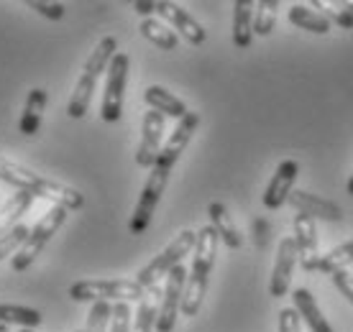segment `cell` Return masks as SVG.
<instances>
[{
  "mask_svg": "<svg viewBox=\"0 0 353 332\" xmlns=\"http://www.w3.org/2000/svg\"><path fill=\"white\" fill-rule=\"evenodd\" d=\"M46 100H49V92L44 87H34L28 92L26 105H23V115L18 121V131L23 133V136H36L39 133L41 121H44Z\"/></svg>",
  "mask_w": 353,
  "mask_h": 332,
  "instance_id": "obj_18",
  "label": "cell"
},
{
  "mask_svg": "<svg viewBox=\"0 0 353 332\" xmlns=\"http://www.w3.org/2000/svg\"><path fill=\"white\" fill-rule=\"evenodd\" d=\"M276 13H279V0H259L256 10H254V34H272L276 26Z\"/></svg>",
  "mask_w": 353,
  "mask_h": 332,
  "instance_id": "obj_27",
  "label": "cell"
},
{
  "mask_svg": "<svg viewBox=\"0 0 353 332\" xmlns=\"http://www.w3.org/2000/svg\"><path fill=\"white\" fill-rule=\"evenodd\" d=\"M348 194L353 197V174H351V179H348Z\"/></svg>",
  "mask_w": 353,
  "mask_h": 332,
  "instance_id": "obj_36",
  "label": "cell"
},
{
  "mask_svg": "<svg viewBox=\"0 0 353 332\" xmlns=\"http://www.w3.org/2000/svg\"><path fill=\"white\" fill-rule=\"evenodd\" d=\"M297 174H300V164L294 158H287V161L276 166V172L272 174V179H269L264 189V207L279 210L284 202L290 200L294 182H297Z\"/></svg>",
  "mask_w": 353,
  "mask_h": 332,
  "instance_id": "obj_13",
  "label": "cell"
},
{
  "mask_svg": "<svg viewBox=\"0 0 353 332\" xmlns=\"http://www.w3.org/2000/svg\"><path fill=\"white\" fill-rule=\"evenodd\" d=\"M74 332H85V330H74Z\"/></svg>",
  "mask_w": 353,
  "mask_h": 332,
  "instance_id": "obj_39",
  "label": "cell"
},
{
  "mask_svg": "<svg viewBox=\"0 0 353 332\" xmlns=\"http://www.w3.org/2000/svg\"><path fill=\"white\" fill-rule=\"evenodd\" d=\"M187 284V269L179 263L176 269H172L161 291V304H159V317H157V332H172L176 324V315L182 309V294H185Z\"/></svg>",
  "mask_w": 353,
  "mask_h": 332,
  "instance_id": "obj_8",
  "label": "cell"
},
{
  "mask_svg": "<svg viewBox=\"0 0 353 332\" xmlns=\"http://www.w3.org/2000/svg\"><path fill=\"white\" fill-rule=\"evenodd\" d=\"M28 233H31V230H28L26 225H21V222H18L16 227H10L8 233H3V236H0V261L8 258V256L10 258L16 256L18 251H21V245L26 243Z\"/></svg>",
  "mask_w": 353,
  "mask_h": 332,
  "instance_id": "obj_29",
  "label": "cell"
},
{
  "mask_svg": "<svg viewBox=\"0 0 353 332\" xmlns=\"http://www.w3.org/2000/svg\"><path fill=\"white\" fill-rule=\"evenodd\" d=\"M115 54H118V41H115L113 36L100 39V44L92 49L90 59L85 61V70H82L80 79L74 85V92L70 97V105H67L70 118L80 121V118L88 115L90 100H92V92L97 87V79H100L103 72H108V64H110V59H113Z\"/></svg>",
  "mask_w": 353,
  "mask_h": 332,
  "instance_id": "obj_3",
  "label": "cell"
},
{
  "mask_svg": "<svg viewBox=\"0 0 353 332\" xmlns=\"http://www.w3.org/2000/svg\"><path fill=\"white\" fill-rule=\"evenodd\" d=\"M31 202H34V194L31 192H16L3 207H0V236L8 233L10 227L18 225V220L28 212Z\"/></svg>",
  "mask_w": 353,
  "mask_h": 332,
  "instance_id": "obj_23",
  "label": "cell"
},
{
  "mask_svg": "<svg viewBox=\"0 0 353 332\" xmlns=\"http://www.w3.org/2000/svg\"><path fill=\"white\" fill-rule=\"evenodd\" d=\"M197 125H200V115L190 110L182 121L176 123L174 131L169 133V141L161 146L157 164L151 166L149 179L143 184L141 194H139V202H136V210H133V215H131V222H128V230H131L133 236H141L143 230L149 227L151 218H154V210H157L161 194L167 189L169 174H172L174 164L179 161V156H182V151L190 146V141H192L194 131H197Z\"/></svg>",
  "mask_w": 353,
  "mask_h": 332,
  "instance_id": "obj_1",
  "label": "cell"
},
{
  "mask_svg": "<svg viewBox=\"0 0 353 332\" xmlns=\"http://www.w3.org/2000/svg\"><path fill=\"white\" fill-rule=\"evenodd\" d=\"M131 307L128 302H115L113 304V320H110V332H131Z\"/></svg>",
  "mask_w": 353,
  "mask_h": 332,
  "instance_id": "obj_31",
  "label": "cell"
},
{
  "mask_svg": "<svg viewBox=\"0 0 353 332\" xmlns=\"http://www.w3.org/2000/svg\"><path fill=\"white\" fill-rule=\"evenodd\" d=\"M348 263H353V238L351 240H345V243L336 245V248L327 251V253H320L318 263H315V271L333 273V271L345 269Z\"/></svg>",
  "mask_w": 353,
  "mask_h": 332,
  "instance_id": "obj_26",
  "label": "cell"
},
{
  "mask_svg": "<svg viewBox=\"0 0 353 332\" xmlns=\"http://www.w3.org/2000/svg\"><path fill=\"white\" fill-rule=\"evenodd\" d=\"M218 245H221V238L212 230V225H205L203 230L197 233L192 269L187 273L185 294H182V309H179L185 317H194L200 312V307H203L205 291H208V281H210L212 266H215V256H218Z\"/></svg>",
  "mask_w": 353,
  "mask_h": 332,
  "instance_id": "obj_2",
  "label": "cell"
},
{
  "mask_svg": "<svg viewBox=\"0 0 353 332\" xmlns=\"http://www.w3.org/2000/svg\"><path fill=\"white\" fill-rule=\"evenodd\" d=\"M110 320H113V304L110 302H95L92 309H90L85 332H105Z\"/></svg>",
  "mask_w": 353,
  "mask_h": 332,
  "instance_id": "obj_30",
  "label": "cell"
},
{
  "mask_svg": "<svg viewBox=\"0 0 353 332\" xmlns=\"http://www.w3.org/2000/svg\"><path fill=\"white\" fill-rule=\"evenodd\" d=\"M292 207L302 215H307L312 220H327V222H338V220H343V210L338 207L336 202L325 200V197H320V194H310V192H302V189H292L290 200Z\"/></svg>",
  "mask_w": 353,
  "mask_h": 332,
  "instance_id": "obj_14",
  "label": "cell"
},
{
  "mask_svg": "<svg viewBox=\"0 0 353 332\" xmlns=\"http://www.w3.org/2000/svg\"><path fill=\"white\" fill-rule=\"evenodd\" d=\"M164 128H167V118L157 110H149L143 115L141 123V143H139V154H136V164L141 169H151L157 164L161 151V138H164Z\"/></svg>",
  "mask_w": 353,
  "mask_h": 332,
  "instance_id": "obj_11",
  "label": "cell"
},
{
  "mask_svg": "<svg viewBox=\"0 0 353 332\" xmlns=\"http://www.w3.org/2000/svg\"><path fill=\"white\" fill-rule=\"evenodd\" d=\"M300 261L297 256V245H294V238L287 236L279 240L276 245V261H274L272 269V281H269V294L274 299H282L287 297L292 284V273H294V266Z\"/></svg>",
  "mask_w": 353,
  "mask_h": 332,
  "instance_id": "obj_10",
  "label": "cell"
},
{
  "mask_svg": "<svg viewBox=\"0 0 353 332\" xmlns=\"http://www.w3.org/2000/svg\"><path fill=\"white\" fill-rule=\"evenodd\" d=\"M312 8L320 10L323 16L336 23L341 28H353V3H341V6H333V3H325V0H315Z\"/></svg>",
  "mask_w": 353,
  "mask_h": 332,
  "instance_id": "obj_28",
  "label": "cell"
},
{
  "mask_svg": "<svg viewBox=\"0 0 353 332\" xmlns=\"http://www.w3.org/2000/svg\"><path fill=\"white\" fill-rule=\"evenodd\" d=\"M128 67H131V56L125 52H118L113 59H110V64H108L105 92H103V107H100V118L105 123L121 121V115H123Z\"/></svg>",
  "mask_w": 353,
  "mask_h": 332,
  "instance_id": "obj_7",
  "label": "cell"
},
{
  "mask_svg": "<svg viewBox=\"0 0 353 332\" xmlns=\"http://www.w3.org/2000/svg\"><path fill=\"white\" fill-rule=\"evenodd\" d=\"M159 304H161V287L146 289V294L141 297V304L136 309V317L131 322V332H154L157 330V317H159Z\"/></svg>",
  "mask_w": 353,
  "mask_h": 332,
  "instance_id": "obj_21",
  "label": "cell"
},
{
  "mask_svg": "<svg viewBox=\"0 0 353 332\" xmlns=\"http://www.w3.org/2000/svg\"><path fill=\"white\" fill-rule=\"evenodd\" d=\"M143 100H146V105H149L151 110L161 113L164 118H176V121H182V118L190 113L185 103H182L176 95H172L167 87H161V85H151V87H146Z\"/></svg>",
  "mask_w": 353,
  "mask_h": 332,
  "instance_id": "obj_19",
  "label": "cell"
},
{
  "mask_svg": "<svg viewBox=\"0 0 353 332\" xmlns=\"http://www.w3.org/2000/svg\"><path fill=\"white\" fill-rule=\"evenodd\" d=\"M292 302H294V309L297 315L305 320V324L310 327V332H333V324L327 322L323 309H320L318 299L312 297L310 289H294L292 291Z\"/></svg>",
  "mask_w": 353,
  "mask_h": 332,
  "instance_id": "obj_16",
  "label": "cell"
},
{
  "mask_svg": "<svg viewBox=\"0 0 353 332\" xmlns=\"http://www.w3.org/2000/svg\"><path fill=\"white\" fill-rule=\"evenodd\" d=\"M279 332H302V317L294 307H284L279 312Z\"/></svg>",
  "mask_w": 353,
  "mask_h": 332,
  "instance_id": "obj_33",
  "label": "cell"
},
{
  "mask_svg": "<svg viewBox=\"0 0 353 332\" xmlns=\"http://www.w3.org/2000/svg\"><path fill=\"white\" fill-rule=\"evenodd\" d=\"M141 36L143 39H149L154 46H159L164 52H174L176 46H179V36L172 31L169 26H164L161 21H154V18H143L141 21Z\"/></svg>",
  "mask_w": 353,
  "mask_h": 332,
  "instance_id": "obj_25",
  "label": "cell"
},
{
  "mask_svg": "<svg viewBox=\"0 0 353 332\" xmlns=\"http://www.w3.org/2000/svg\"><path fill=\"white\" fill-rule=\"evenodd\" d=\"M208 215H210L212 230L218 233V238H221L228 248L236 251V248L243 245V236H241V230L236 227V222H233V218H230L228 207H225L223 202H210V205H208Z\"/></svg>",
  "mask_w": 353,
  "mask_h": 332,
  "instance_id": "obj_17",
  "label": "cell"
},
{
  "mask_svg": "<svg viewBox=\"0 0 353 332\" xmlns=\"http://www.w3.org/2000/svg\"><path fill=\"white\" fill-rule=\"evenodd\" d=\"M0 182L16 187L18 192H31L39 200H41V192H44L46 187L44 176L34 174V172H28L23 166H18L16 161H8V158L3 156H0Z\"/></svg>",
  "mask_w": 353,
  "mask_h": 332,
  "instance_id": "obj_15",
  "label": "cell"
},
{
  "mask_svg": "<svg viewBox=\"0 0 353 332\" xmlns=\"http://www.w3.org/2000/svg\"><path fill=\"white\" fill-rule=\"evenodd\" d=\"M330 276H333V284L338 287V291H341V294H343V297L353 304V271L341 269V271H333Z\"/></svg>",
  "mask_w": 353,
  "mask_h": 332,
  "instance_id": "obj_34",
  "label": "cell"
},
{
  "mask_svg": "<svg viewBox=\"0 0 353 332\" xmlns=\"http://www.w3.org/2000/svg\"><path fill=\"white\" fill-rule=\"evenodd\" d=\"M67 212L64 207L59 205H52V210L46 212L44 218L39 220L34 227H31V233H28L26 243L21 245V251H18L13 258H10V266H13V271H26L28 266L39 258V253L46 248V243L54 238V233L64 225V220H67Z\"/></svg>",
  "mask_w": 353,
  "mask_h": 332,
  "instance_id": "obj_6",
  "label": "cell"
},
{
  "mask_svg": "<svg viewBox=\"0 0 353 332\" xmlns=\"http://www.w3.org/2000/svg\"><path fill=\"white\" fill-rule=\"evenodd\" d=\"M254 10H256V3L251 0L233 3V44L239 49H248L254 41Z\"/></svg>",
  "mask_w": 353,
  "mask_h": 332,
  "instance_id": "obj_20",
  "label": "cell"
},
{
  "mask_svg": "<svg viewBox=\"0 0 353 332\" xmlns=\"http://www.w3.org/2000/svg\"><path fill=\"white\" fill-rule=\"evenodd\" d=\"M146 294L139 281L128 279H85L70 287V297L74 302H133Z\"/></svg>",
  "mask_w": 353,
  "mask_h": 332,
  "instance_id": "obj_4",
  "label": "cell"
},
{
  "mask_svg": "<svg viewBox=\"0 0 353 332\" xmlns=\"http://www.w3.org/2000/svg\"><path fill=\"white\" fill-rule=\"evenodd\" d=\"M133 8H136L139 16H151L154 13V0H136Z\"/></svg>",
  "mask_w": 353,
  "mask_h": 332,
  "instance_id": "obj_35",
  "label": "cell"
},
{
  "mask_svg": "<svg viewBox=\"0 0 353 332\" xmlns=\"http://www.w3.org/2000/svg\"><path fill=\"white\" fill-rule=\"evenodd\" d=\"M154 13H159L169 26H172L174 34H182V39H185L187 44H192V46L205 44L208 31H205V28L190 16V10H185L182 6L169 3V0H154Z\"/></svg>",
  "mask_w": 353,
  "mask_h": 332,
  "instance_id": "obj_9",
  "label": "cell"
},
{
  "mask_svg": "<svg viewBox=\"0 0 353 332\" xmlns=\"http://www.w3.org/2000/svg\"><path fill=\"white\" fill-rule=\"evenodd\" d=\"M18 332H34V330H18Z\"/></svg>",
  "mask_w": 353,
  "mask_h": 332,
  "instance_id": "obj_38",
  "label": "cell"
},
{
  "mask_svg": "<svg viewBox=\"0 0 353 332\" xmlns=\"http://www.w3.org/2000/svg\"><path fill=\"white\" fill-rule=\"evenodd\" d=\"M0 322L3 324H18L21 330H34V327H41L44 317H41L39 309H31V307L0 304Z\"/></svg>",
  "mask_w": 353,
  "mask_h": 332,
  "instance_id": "obj_24",
  "label": "cell"
},
{
  "mask_svg": "<svg viewBox=\"0 0 353 332\" xmlns=\"http://www.w3.org/2000/svg\"><path fill=\"white\" fill-rule=\"evenodd\" d=\"M292 227H294V245H297V256H300V266L305 271H315V263L320 258V248H318V227H315V220L297 212L292 218Z\"/></svg>",
  "mask_w": 353,
  "mask_h": 332,
  "instance_id": "obj_12",
  "label": "cell"
},
{
  "mask_svg": "<svg viewBox=\"0 0 353 332\" xmlns=\"http://www.w3.org/2000/svg\"><path fill=\"white\" fill-rule=\"evenodd\" d=\"M28 8L41 13L44 18H52V21H59L64 16V6L62 3H46V0H28Z\"/></svg>",
  "mask_w": 353,
  "mask_h": 332,
  "instance_id": "obj_32",
  "label": "cell"
},
{
  "mask_svg": "<svg viewBox=\"0 0 353 332\" xmlns=\"http://www.w3.org/2000/svg\"><path fill=\"white\" fill-rule=\"evenodd\" d=\"M0 332H10V330H8V324H3V322H0Z\"/></svg>",
  "mask_w": 353,
  "mask_h": 332,
  "instance_id": "obj_37",
  "label": "cell"
},
{
  "mask_svg": "<svg viewBox=\"0 0 353 332\" xmlns=\"http://www.w3.org/2000/svg\"><path fill=\"white\" fill-rule=\"evenodd\" d=\"M287 16H290V23H294V26L302 28V31L327 34V31L333 28V23H330L320 10H315L312 6H305V3H294V6L287 10Z\"/></svg>",
  "mask_w": 353,
  "mask_h": 332,
  "instance_id": "obj_22",
  "label": "cell"
},
{
  "mask_svg": "<svg viewBox=\"0 0 353 332\" xmlns=\"http://www.w3.org/2000/svg\"><path fill=\"white\" fill-rule=\"evenodd\" d=\"M194 243H197V233H194V230H182L159 256H154V258L143 266L141 271H139V276H136V281H139L143 289L157 287L161 279H167L172 269H176V266L182 263L185 256H190V251H194Z\"/></svg>",
  "mask_w": 353,
  "mask_h": 332,
  "instance_id": "obj_5",
  "label": "cell"
}]
</instances>
